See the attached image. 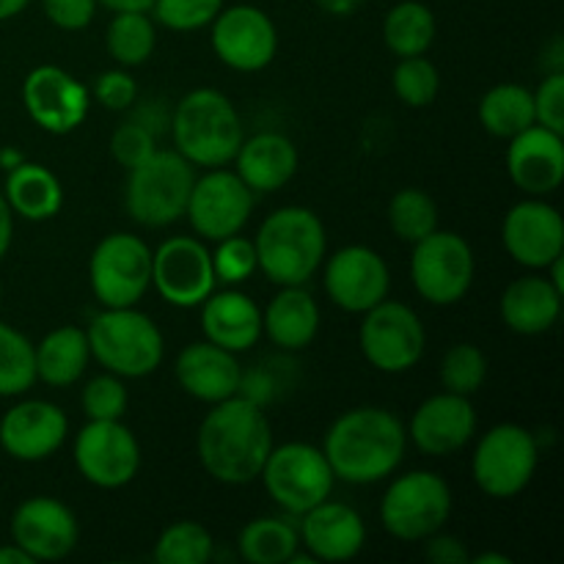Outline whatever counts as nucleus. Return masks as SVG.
Masks as SVG:
<instances>
[{"label": "nucleus", "mask_w": 564, "mask_h": 564, "mask_svg": "<svg viewBox=\"0 0 564 564\" xmlns=\"http://www.w3.org/2000/svg\"><path fill=\"white\" fill-rule=\"evenodd\" d=\"M391 86H394L397 99L408 108H427L435 102L441 91V72L424 55H411V58H400L391 75Z\"/></svg>", "instance_id": "39"}, {"label": "nucleus", "mask_w": 564, "mask_h": 564, "mask_svg": "<svg viewBox=\"0 0 564 564\" xmlns=\"http://www.w3.org/2000/svg\"><path fill=\"white\" fill-rule=\"evenodd\" d=\"M452 488L435 471H408L386 488L380 499V523L402 543H424L452 518Z\"/></svg>", "instance_id": "8"}, {"label": "nucleus", "mask_w": 564, "mask_h": 564, "mask_svg": "<svg viewBox=\"0 0 564 564\" xmlns=\"http://www.w3.org/2000/svg\"><path fill=\"white\" fill-rule=\"evenodd\" d=\"M424 556H427L430 562L435 564H466L471 562V554H468L466 543L457 538H452V534H430L427 540H424Z\"/></svg>", "instance_id": "48"}, {"label": "nucleus", "mask_w": 564, "mask_h": 564, "mask_svg": "<svg viewBox=\"0 0 564 564\" xmlns=\"http://www.w3.org/2000/svg\"><path fill=\"white\" fill-rule=\"evenodd\" d=\"M28 3H31V0H0V22L22 14V11L28 9Z\"/></svg>", "instance_id": "53"}, {"label": "nucleus", "mask_w": 564, "mask_h": 564, "mask_svg": "<svg viewBox=\"0 0 564 564\" xmlns=\"http://www.w3.org/2000/svg\"><path fill=\"white\" fill-rule=\"evenodd\" d=\"M474 564H512L510 556L505 554H496V551H490V554H477L471 556Z\"/></svg>", "instance_id": "55"}, {"label": "nucleus", "mask_w": 564, "mask_h": 564, "mask_svg": "<svg viewBox=\"0 0 564 564\" xmlns=\"http://www.w3.org/2000/svg\"><path fill=\"white\" fill-rule=\"evenodd\" d=\"M253 204L257 193L237 176V171L220 165L209 169L204 176H196L185 218L204 242H218L246 229Z\"/></svg>", "instance_id": "13"}, {"label": "nucleus", "mask_w": 564, "mask_h": 564, "mask_svg": "<svg viewBox=\"0 0 564 564\" xmlns=\"http://www.w3.org/2000/svg\"><path fill=\"white\" fill-rule=\"evenodd\" d=\"M36 383L33 341L9 323H0V397H22Z\"/></svg>", "instance_id": "38"}, {"label": "nucleus", "mask_w": 564, "mask_h": 564, "mask_svg": "<svg viewBox=\"0 0 564 564\" xmlns=\"http://www.w3.org/2000/svg\"><path fill=\"white\" fill-rule=\"evenodd\" d=\"M477 275V259L463 235L435 229L413 242L411 281L419 297L433 306H455L468 295Z\"/></svg>", "instance_id": "11"}, {"label": "nucleus", "mask_w": 564, "mask_h": 564, "mask_svg": "<svg viewBox=\"0 0 564 564\" xmlns=\"http://www.w3.org/2000/svg\"><path fill=\"white\" fill-rule=\"evenodd\" d=\"M259 479L273 505L295 518L317 507L319 501L330 499L336 485L325 452L314 444H303V441L273 444Z\"/></svg>", "instance_id": "9"}, {"label": "nucleus", "mask_w": 564, "mask_h": 564, "mask_svg": "<svg viewBox=\"0 0 564 564\" xmlns=\"http://www.w3.org/2000/svg\"><path fill=\"white\" fill-rule=\"evenodd\" d=\"M213 253L202 237H169L152 251V286L176 308H196L215 292Z\"/></svg>", "instance_id": "14"}, {"label": "nucleus", "mask_w": 564, "mask_h": 564, "mask_svg": "<svg viewBox=\"0 0 564 564\" xmlns=\"http://www.w3.org/2000/svg\"><path fill=\"white\" fill-rule=\"evenodd\" d=\"M69 438V419L55 402L22 400L0 419V446L20 463H42Z\"/></svg>", "instance_id": "22"}, {"label": "nucleus", "mask_w": 564, "mask_h": 564, "mask_svg": "<svg viewBox=\"0 0 564 564\" xmlns=\"http://www.w3.org/2000/svg\"><path fill=\"white\" fill-rule=\"evenodd\" d=\"M0 564H33V560L20 549V545L9 543L0 545Z\"/></svg>", "instance_id": "52"}, {"label": "nucleus", "mask_w": 564, "mask_h": 564, "mask_svg": "<svg viewBox=\"0 0 564 564\" xmlns=\"http://www.w3.org/2000/svg\"><path fill=\"white\" fill-rule=\"evenodd\" d=\"M174 378L187 397L198 402H224L242 391V367L237 352L213 341H193L176 356Z\"/></svg>", "instance_id": "25"}, {"label": "nucleus", "mask_w": 564, "mask_h": 564, "mask_svg": "<svg viewBox=\"0 0 564 564\" xmlns=\"http://www.w3.org/2000/svg\"><path fill=\"white\" fill-rule=\"evenodd\" d=\"M154 149H158V135H154L152 127L143 124V121L138 119L124 121V124L116 127L113 135H110V154H113L116 163L127 171L135 169L138 163H143Z\"/></svg>", "instance_id": "44"}, {"label": "nucleus", "mask_w": 564, "mask_h": 564, "mask_svg": "<svg viewBox=\"0 0 564 564\" xmlns=\"http://www.w3.org/2000/svg\"><path fill=\"white\" fill-rule=\"evenodd\" d=\"M97 0H42L44 17L61 31H83L97 17Z\"/></svg>", "instance_id": "47"}, {"label": "nucleus", "mask_w": 564, "mask_h": 564, "mask_svg": "<svg viewBox=\"0 0 564 564\" xmlns=\"http://www.w3.org/2000/svg\"><path fill=\"white\" fill-rule=\"evenodd\" d=\"M209 28L215 55L235 72L251 75L268 69L279 53V28L259 6H224Z\"/></svg>", "instance_id": "16"}, {"label": "nucleus", "mask_w": 564, "mask_h": 564, "mask_svg": "<svg viewBox=\"0 0 564 564\" xmlns=\"http://www.w3.org/2000/svg\"><path fill=\"white\" fill-rule=\"evenodd\" d=\"M22 105L39 130L50 135H69L86 121L91 94L66 69L42 64L22 80Z\"/></svg>", "instance_id": "17"}, {"label": "nucleus", "mask_w": 564, "mask_h": 564, "mask_svg": "<svg viewBox=\"0 0 564 564\" xmlns=\"http://www.w3.org/2000/svg\"><path fill=\"white\" fill-rule=\"evenodd\" d=\"M262 334L286 352L306 350L319 334V306L306 286H279L262 312Z\"/></svg>", "instance_id": "29"}, {"label": "nucleus", "mask_w": 564, "mask_h": 564, "mask_svg": "<svg viewBox=\"0 0 564 564\" xmlns=\"http://www.w3.org/2000/svg\"><path fill=\"white\" fill-rule=\"evenodd\" d=\"M358 345L369 367L383 375H402L422 361L427 334L419 314L408 303L386 297L378 306L364 312Z\"/></svg>", "instance_id": "12"}, {"label": "nucleus", "mask_w": 564, "mask_h": 564, "mask_svg": "<svg viewBox=\"0 0 564 564\" xmlns=\"http://www.w3.org/2000/svg\"><path fill=\"white\" fill-rule=\"evenodd\" d=\"M507 174L527 196L545 198L564 182V135L543 124H532L510 138Z\"/></svg>", "instance_id": "23"}, {"label": "nucleus", "mask_w": 564, "mask_h": 564, "mask_svg": "<svg viewBox=\"0 0 564 564\" xmlns=\"http://www.w3.org/2000/svg\"><path fill=\"white\" fill-rule=\"evenodd\" d=\"M91 358L124 380L158 372L165 356L163 330L135 306L102 308L86 328Z\"/></svg>", "instance_id": "5"}, {"label": "nucleus", "mask_w": 564, "mask_h": 564, "mask_svg": "<svg viewBox=\"0 0 564 564\" xmlns=\"http://www.w3.org/2000/svg\"><path fill=\"white\" fill-rule=\"evenodd\" d=\"M386 218L397 240L413 246L438 229V204L422 187H402L391 196Z\"/></svg>", "instance_id": "36"}, {"label": "nucleus", "mask_w": 564, "mask_h": 564, "mask_svg": "<svg viewBox=\"0 0 564 564\" xmlns=\"http://www.w3.org/2000/svg\"><path fill=\"white\" fill-rule=\"evenodd\" d=\"M477 116L485 132H490L494 138H505V141H510L527 127L538 124L532 91L518 83H499V86L488 88L485 97L479 99Z\"/></svg>", "instance_id": "33"}, {"label": "nucleus", "mask_w": 564, "mask_h": 564, "mask_svg": "<svg viewBox=\"0 0 564 564\" xmlns=\"http://www.w3.org/2000/svg\"><path fill=\"white\" fill-rule=\"evenodd\" d=\"M196 171L176 149H154L143 163L127 171L124 207L138 226L165 229L185 218Z\"/></svg>", "instance_id": "6"}, {"label": "nucleus", "mask_w": 564, "mask_h": 564, "mask_svg": "<svg viewBox=\"0 0 564 564\" xmlns=\"http://www.w3.org/2000/svg\"><path fill=\"white\" fill-rule=\"evenodd\" d=\"M532 99L538 124L564 135V72H545L540 86L532 91Z\"/></svg>", "instance_id": "45"}, {"label": "nucleus", "mask_w": 564, "mask_h": 564, "mask_svg": "<svg viewBox=\"0 0 564 564\" xmlns=\"http://www.w3.org/2000/svg\"><path fill=\"white\" fill-rule=\"evenodd\" d=\"M323 286L334 306L364 314L389 297L391 270L375 248L345 246L325 257Z\"/></svg>", "instance_id": "18"}, {"label": "nucleus", "mask_w": 564, "mask_h": 564, "mask_svg": "<svg viewBox=\"0 0 564 564\" xmlns=\"http://www.w3.org/2000/svg\"><path fill=\"white\" fill-rule=\"evenodd\" d=\"M501 242L516 264L527 270H545L554 259L564 257L562 213L545 198H523L505 215Z\"/></svg>", "instance_id": "19"}, {"label": "nucleus", "mask_w": 564, "mask_h": 564, "mask_svg": "<svg viewBox=\"0 0 564 564\" xmlns=\"http://www.w3.org/2000/svg\"><path fill=\"white\" fill-rule=\"evenodd\" d=\"M22 160H25V158H22V154L17 152L14 147H3V149H0V169H6V171L14 169V165H20Z\"/></svg>", "instance_id": "54"}, {"label": "nucleus", "mask_w": 564, "mask_h": 564, "mask_svg": "<svg viewBox=\"0 0 564 564\" xmlns=\"http://www.w3.org/2000/svg\"><path fill=\"white\" fill-rule=\"evenodd\" d=\"M174 149L198 169H220L235 160L242 143V121L235 102L218 88H193L171 116Z\"/></svg>", "instance_id": "4"}, {"label": "nucleus", "mask_w": 564, "mask_h": 564, "mask_svg": "<svg viewBox=\"0 0 564 564\" xmlns=\"http://www.w3.org/2000/svg\"><path fill=\"white\" fill-rule=\"evenodd\" d=\"M97 3L116 14V11H152L154 0H97Z\"/></svg>", "instance_id": "51"}, {"label": "nucleus", "mask_w": 564, "mask_h": 564, "mask_svg": "<svg viewBox=\"0 0 564 564\" xmlns=\"http://www.w3.org/2000/svg\"><path fill=\"white\" fill-rule=\"evenodd\" d=\"M75 466L99 490L127 488L141 468V446L132 430L116 422H91L75 438Z\"/></svg>", "instance_id": "15"}, {"label": "nucleus", "mask_w": 564, "mask_h": 564, "mask_svg": "<svg viewBox=\"0 0 564 564\" xmlns=\"http://www.w3.org/2000/svg\"><path fill=\"white\" fill-rule=\"evenodd\" d=\"M215 554V540L204 523L174 521L154 543L158 564H207Z\"/></svg>", "instance_id": "37"}, {"label": "nucleus", "mask_w": 564, "mask_h": 564, "mask_svg": "<svg viewBox=\"0 0 564 564\" xmlns=\"http://www.w3.org/2000/svg\"><path fill=\"white\" fill-rule=\"evenodd\" d=\"M0 297H3V290H0Z\"/></svg>", "instance_id": "56"}, {"label": "nucleus", "mask_w": 564, "mask_h": 564, "mask_svg": "<svg viewBox=\"0 0 564 564\" xmlns=\"http://www.w3.org/2000/svg\"><path fill=\"white\" fill-rule=\"evenodd\" d=\"M257 270L275 286H306L328 257V235L308 207H281L257 231Z\"/></svg>", "instance_id": "3"}, {"label": "nucleus", "mask_w": 564, "mask_h": 564, "mask_svg": "<svg viewBox=\"0 0 564 564\" xmlns=\"http://www.w3.org/2000/svg\"><path fill=\"white\" fill-rule=\"evenodd\" d=\"M220 9H224V0H154L152 14L154 22L169 31L191 33L213 25Z\"/></svg>", "instance_id": "42"}, {"label": "nucleus", "mask_w": 564, "mask_h": 564, "mask_svg": "<svg viewBox=\"0 0 564 564\" xmlns=\"http://www.w3.org/2000/svg\"><path fill=\"white\" fill-rule=\"evenodd\" d=\"M237 551L248 564H290L301 551L295 516L253 518L237 538Z\"/></svg>", "instance_id": "32"}, {"label": "nucleus", "mask_w": 564, "mask_h": 564, "mask_svg": "<svg viewBox=\"0 0 564 564\" xmlns=\"http://www.w3.org/2000/svg\"><path fill=\"white\" fill-rule=\"evenodd\" d=\"M408 444L416 446L422 455L446 457L466 449L477 435V411H474L471 397L441 394L427 397L422 405L413 411L408 424Z\"/></svg>", "instance_id": "21"}, {"label": "nucleus", "mask_w": 564, "mask_h": 564, "mask_svg": "<svg viewBox=\"0 0 564 564\" xmlns=\"http://www.w3.org/2000/svg\"><path fill=\"white\" fill-rule=\"evenodd\" d=\"M154 44H158V31L149 11H116L105 31V47L110 58L124 69L147 64L154 53Z\"/></svg>", "instance_id": "35"}, {"label": "nucleus", "mask_w": 564, "mask_h": 564, "mask_svg": "<svg viewBox=\"0 0 564 564\" xmlns=\"http://www.w3.org/2000/svg\"><path fill=\"white\" fill-rule=\"evenodd\" d=\"M94 99L108 110H127L138 99V83L124 66L108 69L94 80Z\"/></svg>", "instance_id": "46"}, {"label": "nucleus", "mask_w": 564, "mask_h": 564, "mask_svg": "<svg viewBox=\"0 0 564 564\" xmlns=\"http://www.w3.org/2000/svg\"><path fill=\"white\" fill-rule=\"evenodd\" d=\"M204 339L231 352H246L262 336V308L240 290L213 292L202 303Z\"/></svg>", "instance_id": "28"}, {"label": "nucleus", "mask_w": 564, "mask_h": 564, "mask_svg": "<svg viewBox=\"0 0 564 564\" xmlns=\"http://www.w3.org/2000/svg\"><path fill=\"white\" fill-rule=\"evenodd\" d=\"M33 356H36V380L53 389H69L86 375L88 361H91L86 328L61 325L50 330L39 345H33Z\"/></svg>", "instance_id": "31"}, {"label": "nucleus", "mask_w": 564, "mask_h": 564, "mask_svg": "<svg viewBox=\"0 0 564 564\" xmlns=\"http://www.w3.org/2000/svg\"><path fill=\"white\" fill-rule=\"evenodd\" d=\"M11 240H14V213H11L9 202L0 193V259L9 253Z\"/></svg>", "instance_id": "49"}, {"label": "nucleus", "mask_w": 564, "mask_h": 564, "mask_svg": "<svg viewBox=\"0 0 564 564\" xmlns=\"http://www.w3.org/2000/svg\"><path fill=\"white\" fill-rule=\"evenodd\" d=\"M364 3H367V0H317L319 9L330 17H350L356 14Z\"/></svg>", "instance_id": "50"}, {"label": "nucleus", "mask_w": 564, "mask_h": 564, "mask_svg": "<svg viewBox=\"0 0 564 564\" xmlns=\"http://www.w3.org/2000/svg\"><path fill=\"white\" fill-rule=\"evenodd\" d=\"M435 33V14L422 0H402L391 6L383 20V42L397 58H411V55H427L433 47Z\"/></svg>", "instance_id": "34"}, {"label": "nucleus", "mask_w": 564, "mask_h": 564, "mask_svg": "<svg viewBox=\"0 0 564 564\" xmlns=\"http://www.w3.org/2000/svg\"><path fill=\"white\" fill-rule=\"evenodd\" d=\"M273 444V427L262 405L246 394L209 405L196 433V452L204 471L215 482L235 488L259 479Z\"/></svg>", "instance_id": "1"}, {"label": "nucleus", "mask_w": 564, "mask_h": 564, "mask_svg": "<svg viewBox=\"0 0 564 564\" xmlns=\"http://www.w3.org/2000/svg\"><path fill=\"white\" fill-rule=\"evenodd\" d=\"M209 253H213L215 279L220 284L237 286L257 273V248H253V240H248V237H224V240L215 242V251Z\"/></svg>", "instance_id": "43"}, {"label": "nucleus", "mask_w": 564, "mask_h": 564, "mask_svg": "<svg viewBox=\"0 0 564 564\" xmlns=\"http://www.w3.org/2000/svg\"><path fill=\"white\" fill-rule=\"evenodd\" d=\"M319 449L328 457L336 479L347 485H375L400 468L408 452V430L389 408H350L330 424Z\"/></svg>", "instance_id": "2"}, {"label": "nucleus", "mask_w": 564, "mask_h": 564, "mask_svg": "<svg viewBox=\"0 0 564 564\" xmlns=\"http://www.w3.org/2000/svg\"><path fill=\"white\" fill-rule=\"evenodd\" d=\"M564 292L545 273H529L512 281L501 295L499 308L507 328L518 336L549 334L562 314Z\"/></svg>", "instance_id": "26"}, {"label": "nucleus", "mask_w": 564, "mask_h": 564, "mask_svg": "<svg viewBox=\"0 0 564 564\" xmlns=\"http://www.w3.org/2000/svg\"><path fill=\"white\" fill-rule=\"evenodd\" d=\"M540 466V444L532 430L516 422L494 424L479 435L471 455L474 485L490 499H516L529 488Z\"/></svg>", "instance_id": "7"}, {"label": "nucleus", "mask_w": 564, "mask_h": 564, "mask_svg": "<svg viewBox=\"0 0 564 564\" xmlns=\"http://www.w3.org/2000/svg\"><path fill=\"white\" fill-rule=\"evenodd\" d=\"M88 284L102 308L138 306L152 290V248L124 231L102 237L88 259Z\"/></svg>", "instance_id": "10"}, {"label": "nucleus", "mask_w": 564, "mask_h": 564, "mask_svg": "<svg viewBox=\"0 0 564 564\" xmlns=\"http://www.w3.org/2000/svg\"><path fill=\"white\" fill-rule=\"evenodd\" d=\"M301 549L314 556V562H350L367 545V523L345 501H319L317 507L297 516Z\"/></svg>", "instance_id": "24"}, {"label": "nucleus", "mask_w": 564, "mask_h": 564, "mask_svg": "<svg viewBox=\"0 0 564 564\" xmlns=\"http://www.w3.org/2000/svg\"><path fill=\"white\" fill-rule=\"evenodd\" d=\"M80 402L83 413L91 422H116V419L124 416L127 402H130L124 378H119L113 372L97 375V378H91L83 386Z\"/></svg>", "instance_id": "41"}, {"label": "nucleus", "mask_w": 564, "mask_h": 564, "mask_svg": "<svg viewBox=\"0 0 564 564\" xmlns=\"http://www.w3.org/2000/svg\"><path fill=\"white\" fill-rule=\"evenodd\" d=\"M11 543L20 545L33 562H58L80 543V523L64 501L33 496L11 516Z\"/></svg>", "instance_id": "20"}, {"label": "nucleus", "mask_w": 564, "mask_h": 564, "mask_svg": "<svg viewBox=\"0 0 564 564\" xmlns=\"http://www.w3.org/2000/svg\"><path fill=\"white\" fill-rule=\"evenodd\" d=\"M235 171L253 193H275L297 174L301 154L297 147L281 132H257L242 138L235 154Z\"/></svg>", "instance_id": "27"}, {"label": "nucleus", "mask_w": 564, "mask_h": 564, "mask_svg": "<svg viewBox=\"0 0 564 564\" xmlns=\"http://www.w3.org/2000/svg\"><path fill=\"white\" fill-rule=\"evenodd\" d=\"M3 198L14 215L42 224L53 220L64 207V185L47 165L22 160L20 165L6 171Z\"/></svg>", "instance_id": "30"}, {"label": "nucleus", "mask_w": 564, "mask_h": 564, "mask_svg": "<svg viewBox=\"0 0 564 564\" xmlns=\"http://www.w3.org/2000/svg\"><path fill=\"white\" fill-rule=\"evenodd\" d=\"M488 378V358L471 341L449 347L441 361V386L460 397H474Z\"/></svg>", "instance_id": "40"}]
</instances>
